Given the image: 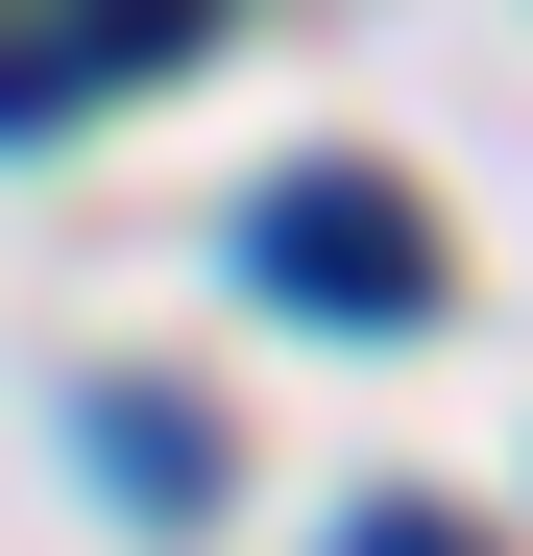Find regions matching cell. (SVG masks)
<instances>
[{"instance_id": "cell-1", "label": "cell", "mask_w": 533, "mask_h": 556, "mask_svg": "<svg viewBox=\"0 0 533 556\" xmlns=\"http://www.w3.org/2000/svg\"><path fill=\"white\" fill-rule=\"evenodd\" d=\"M243 291L266 315H339V339H412L436 315V218L388 169H292V194H243Z\"/></svg>"}, {"instance_id": "cell-2", "label": "cell", "mask_w": 533, "mask_h": 556, "mask_svg": "<svg viewBox=\"0 0 533 556\" xmlns=\"http://www.w3.org/2000/svg\"><path fill=\"white\" fill-rule=\"evenodd\" d=\"M98 459H122V508H146V532H195V508H219V435H195V388H98Z\"/></svg>"}, {"instance_id": "cell-3", "label": "cell", "mask_w": 533, "mask_h": 556, "mask_svg": "<svg viewBox=\"0 0 533 556\" xmlns=\"http://www.w3.org/2000/svg\"><path fill=\"white\" fill-rule=\"evenodd\" d=\"M339 556H461V532H436V508H364V532H339Z\"/></svg>"}]
</instances>
